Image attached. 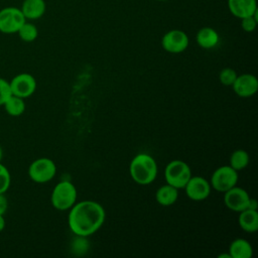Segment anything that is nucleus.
Listing matches in <instances>:
<instances>
[{"instance_id":"1","label":"nucleus","mask_w":258,"mask_h":258,"mask_svg":"<svg viewBox=\"0 0 258 258\" xmlns=\"http://www.w3.org/2000/svg\"><path fill=\"white\" fill-rule=\"evenodd\" d=\"M105 218L106 213L102 205L95 201H82L70 209L68 223L76 236L86 238L103 226Z\"/></svg>"},{"instance_id":"2","label":"nucleus","mask_w":258,"mask_h":258,"mask_svg":"<svg viewBox=\"0 0 258 258\" xmlns=\"http://www.w3.org/2000/svg\"><path fill=\"white\" fill-rule=\"evenodd\" d=\"M158 168L155 159L147 153H139L133 157L129 165L132 179L141 185H146L155 180Z\"/></svg>"},{"instance_id":"3","label":"nucleus","mask_w":258,"mask_h":258,"mask_svg":"<svg viewBox=\"0 0 258 258\" xmlns=\"http://www.w3.org/2000/svg\"><path fill=\"white\" fill-rule=\"evenodd\" d=\"M77 198L78 192L74 183L69 180H62L53 187L50 202L54 209L58 211H67L77 203Z\"/></svg>"},{"instance_id":"4","label":"nucleus","mask_w":258,"mask_h":258,"mask_svg":"<svg viewBox=\"0 0 258 258\" xmlns=\"http://www.w3.org/2000/svg\"><path fill=\"white\" fill-rule=\"evenodd\" d=\"M191 176V170L187 163L182 160H171L164 168L166 183L175 188H183Z\"/></svg>"},{"instance_id":"5","label":"nucleus","mask_w":258,"mask_h":258,"mask_svg":"<svg viewBox=\"0 0 258 258\" xmlns=\"http://www.w3.org/2000/svg\"><path fill=\"white\" fill-rule=\"evenodd\" d=\"M56 174V165L53 160L47 157H40L33 160L28 167V176L37 183H45L51 180Z\"/></svg>"},{"instance_id":"6","label":"nucleus","mask_w":258,"mask_h":258,"mask_svg":"<svg viewBox=\"0 0 258 258\" xmlns=\"http://www.w3.org/2000/svg\"><path fill=\"white\" fill-rule=\"evenodd\" d=\"M238 182V171L230 165H223L218 167L212 174L210 184L211 186L221 192L235 186Z\"/></svg>"},{"instance_id":"7","label":"nucleus","mask_w":258,"mask_h":258,"mask_svg":"<svg viewBox=\"0 0 258 258\" xmlns=\"http://www.w3.org/2000/svg\"><path fill=\"white\" fill-rule=\"evenodd\" d=\"M25 21L26 19L20 8L10 6L0 10V31L3 33H17Z\"/></svg>"},{"instance_id":"8","label":"nucleus","mask_w":258,"mask_h":258,"mask_svg":"<svg viewBox=\"0 0 258 258\" xmlns=\"http://www.w3.org/2000/svg\"><path fill=\"white\" fill-rule=\"evenodd\" d=\"M189 43L187 34L180 29H171L161 38V46L169 53H180L184 51Z\"/></svg>"},{"instance_id":"9","label":"nucleus","mask_w":258,"mask_h":258,"mask_svg":"<svg viewBox=\"0 0 258 258\" xmlns=\"http://www.w3.org/2000/svg\"><path fill=\"white\" fill-rule=\"evenodd\" d=\"M9 84L12 95L22 99L30 97L36 90V81L34 77L28 73H20L16 75Z\"/></svg>"},{"instance_id":"10","label":"nucleus","mask_w":258,"mask_h":258,"mask_svg":"<svg viewBox=\"0 0 258 258\" xmlns=\"http://www.w3.org/2000/svg\"><path fill=\"white\" fill-rule=\"evenodd\" d=\"M183 188L185 189L188 199L199 202L206 200L211 195L212 186L207 178L199 175H191Z\"/></svg>"},{"instance_id":"11","label":"nucleus","mask_w":258,"mask_h":258,"mask_svg":"<svg viewBox=\"0 0 258 258\" xmlns=\"http://www.w3.org/2000/svg\"><path fill=\"white\" fill-rule=\"evenodd\" d=\"M249 201V194L244 188L236 185L224 192V204L233 212L240 213L248 209Z\"/></svg>"},{"instance_id":"12","label":"nucleus","mask_w":258,"mask_h":258,"mask_svg":"<svg viewBox=\"0 0 258 258\" xmlns=\"http://www.w3.org/2000/svg\"><path fill=\"white\" fill-rule=\"evenodd\" d=\"M234 93L241 98H249L258 91V80L254 75L242 74L237 76L232 85Z\"/></svg>"},{"instance_id":"13","label":"nucleus","mask_w":258,"mask_h":258,"mask_svg":"<svg viewBox=\"0 0 258 258\" xmlns=\"http://www.w3.org/2000/svg\"><path fill=\"white\" fill-rule=\"evenodd\" d=\"M228 8L231 14L239 19L258 11L256 0H228Z\"/></svg>"},{"instance_id":"14","label":"nucleus","mask_w":258,"mask_h":258,"mask_svg":"<svg viewBox=\"0 0 258 258\" xmlns=\"http://www.w3.org/2000/svg\"><path fill=\"white\" fill-rule=\"evenodd\" d=\"M196 40L199 46H201L202 48L210 49L215 47L219 43L220 36L216 29L206 26V27H202L197 32Z\"/></svg>"},{"instance_id":"15","label":"nucleus","mask_w":258,"mask_h":258,"mask_svg":"<svg viewBox=\"0 0 258 258\" xmlns=\"http://www.w3.org/2000/svg\"><path fill=\"white\" fill-rule=\"evenodd\" d=\"M20 9L26 20H34L44 14L46 5L44 0H24Z\"/></svg>"},{"instance_id":"16","label":"nucleus","mask_w":258,"mask_h":258,"mask_svg":"<svg viewBox=\"0 0 258 258\" xmlns=\"http://www.w3.org/2000/svg\"><path fill=\"white\" fill-rule=\"evenodd\" d=\"M238 224L240 228L248 233H254L258 230V212L257 210L246 209L239 213Z\"/></svg>"},{"instance_id":"17","label":"nucleus","mask_w":258,"mask_h":258,"mask_svg":"<svg viewBox=\"0 0 258 258\" xmlns=\"http://www.w3.org/2000/svg\"><path fill=\"white\" fill-rule=\"evenodd\" d=\"M229 254L231 258H251L253 248L249 241L243 238H237L230 244Z\"/></svg>"},{"instance_id":"18","label":"nucleus","mask_w":258,"mask_h":258,"mask_svg":"<svg viewBox=\"0 0 258 258\" xmlns=\"http://www.w3.org/2000/svg\"><path fill=\"white\" fill-rule=\"evenodd\" d=\"M177 199H178V189L168 183L160 186L155 192L156 202L163 207H168L175 204Z\"/></svg>"},{"instance_id":"19","label":"nucleus","mask_w":258,"mask_h":258,"mask_svg":"<svg viewBox=\"0 0 258 258\" xmlns=\"http://www.w3.org/2000/svg\"><path fill=\"white\" fill-rule=\"evenodd\" d=\"M3 106H4L7 114L12 117H18V116L22 115L25 111L24 99L14 96V95H11L7 99V101L4 103Z\"/></svg>"},{"instance_id":"20","label":"nucleus","mask_w":258,"mask_h":258,"mask_svg":"<svg viewBox=\"0 0 258 258\" xmlns=\"http://www.w3.org/2000/svg\"><path fill=\"white\" fill-rule=\"evenodd\" d=\"M250 157L246 150L237 149L230 156V166L237 171L243 170L249 164Z\"/></svg>"},{"instance_id":"21","label":"nucleus","mask_w":258,"mask_h":258,"mask_svg":"<svg viewBox=\"0 0 258 258\" xmlns=\"http://www.w3.org/2000/svg\"><path fill=\"white\" fill-rule=\"evenodd\" d=\"M19 37L25 41V42H31L33 40L36 39L37 35H38V30L37 27L30 22L25 21L21 27L19 28V30L17 31Z\"/></svg>"},{"instance_id":"22","label":"nucleus","mask_w":258,"mask_h":258,"mask_svg":"<svg viewBox=\"0 0 258 258\" xmlns=\"http://www.w3.org/2000/svg\"><path fill=\"white\" fill-rule=\"evenodd\" d=\"M11 183V175L8 168L0 162V194H5Z\"/></svg>"},{"instance_id":"23","label":"nucleus","mask_w":258,"mask_h":258,"mask_svg":"<svg viewBox=\"0 0 258 258\" xmlns=\"http://www.w3.org/2000/svg\"><path fill=\"white\" fill-rule=\"evenodd\" d=\"M237 73L231 68H225L219 73V80L224 86H232L237 78Z\"/></svg>"},{"instance_id":"24","label":"nucleus","mask_w":258,"mask_h":258,"mask_svg":"<svg viewBox=\"0 0 258 258\" xmlns=\"http://www.w3.org/2000/svg\"><path fill=\"white\" fill-rule=\"evenodd\" d=\"M257 12H255L253 15H249V16L241 18V27L244 31L252 32V31L255 30V28L257 26V23H258Z\"/></svg>"},{"instance_id":"25","label":"nucleus","mask_w":258,"mask_h":258,"mask_svg":"<svg viewBox=\"0 0 258 258\" xmlns=\"http://www.w3.org/2000/svg\"><path fill=\"white\" fill-rule=\"evenodd\" d=\"M11 95L12 93L9 82L3 78H0V106H3Z\"/></svg>"},{"instance_id":"26","label":"nucleus","mask_w":258,"mask_h":258,"mask_svg":"<svg viewBox=\"0 0 258 258\" xmlns=\"http://www.w3.org/2000/svg\"><path fill=\"white\" fill-rule=\"evenodd\" d=\"M8 208V201L4 194H0V215H4Z\"/></svg>"},{"instance_id":"27","label":"nucleus","mask_w":258,"mask_h":258,"mask_svg":"<svg viewBox=\"0 0 258 258\" xmlns=\"http://www.w3.org/2000/svg\"><path fill=\"white\" fill-rule=\"evenodd\" d=\"M248 209H251V210H257V202H256V200H255V199L250 198L249 205H248Z\"/></svg>"},{"instance_id":"28","label":"nucleus","mask_w":258,"mask_h":258,"mask_svg":"<svg viewBox=\"0 0 258 258\" xmlns=\"http://www.w3.org/2000/svg\"><path fill=\"white\" fill-rule=\"evenodd\" d=\"M4 228H5V219L3 215H0V232L3 231Z\"/></svg>"},{"instance_id":"29","label":"nucleus","mask_w":258,"mask_h":258,"mask_svg":"<svg viewBox=\"0 0 258 258\" xmlns=\"http://www.w3.org/2000/svg\"><path fill=\"white\" fill-rule=\"evenodd\" d=\"M218 257L219 258H231V255L228 253V254H220V255H218Z\"/></svg>"},{"instance_id":"30","label":"nucleus","mask_w":258,"mask_h":258,"mask_svg":"<svg viewBox=\"0 0 258 258\" xmlns=\"http://www.w3.org/2000/svg\"><path fill=\"white\" fill-rule=\"evenodd\" d=\"M2 158H3V150H2V148H1V146H0V162H1Z\"/></svg>"},{"instance_id":"31","label":"nucleus","mask_w":258,"mask_h":258,"mask_svg":"<svg viewBox=\"0 0 258 258\" xmlns=\"http://www.w3.org/2000/svg\"><path fill=\"white\" fill-rule=\"evenodd\" d=\"M154 1H167V0H154Z\"/></svg>"}]
</instances>
